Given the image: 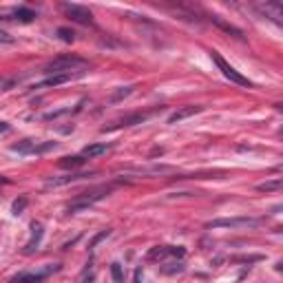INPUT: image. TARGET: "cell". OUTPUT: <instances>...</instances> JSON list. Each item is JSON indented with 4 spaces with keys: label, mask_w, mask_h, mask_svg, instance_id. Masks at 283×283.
Here are the masks:
<instances>
[{
    "label": "cell",
    "mask_w": 283,
    "mask_h": 283,
    "mask_svg": "<svg viewBox=\"0 0 283 283\" xmlns=\"http://www.w3.org/2000/svg\"><path fill=\"white\" fill-rule=\"evenodd\" d=\"M159 272L168 274V277H173V274H179V272H184V263H168V265H162V268H159Z\"/></svg>",
    "instance_id": "18"
},
{
    "label": "cell",
    "mask_w": 283,
    "mask_h": 283,
    "mask_svg": "<svg viewBox=\"0 0 283 283\" xmlns=\"http://www.w3.org/2000/svg\"><path fill=\"white\" fill-rule=\"evenodd\" d=\"M259 259H261L259 255H252V257H235V259H232V261H243V263H246V261H248V263H252V261H259Z\"/></svg>",
    "instance_id": "24"
},
{
    "label": "cell",
    "mask_w": 283,
    "mask_h": 283,
    "mask_svg": "<svg viewBox=\"0 0 283 283\" xmlns=\"http://www.w3.org/2000/svg\"><path fill=\"white\" fill-rule=\"evenodd\" d=\"M5 133H9V124H7V122H0V135H5Z\"/></svg>",
    "instance_id": "26"
},
{
    "label": "cell",
    "mask_w": 283,
    "mask_h": 283,
    "mask_svg": "<svg viewBox=\"0 0 283 283\" xmlns=\"http://www.w3.org/2000/svg\"><path fill=\"white\" fill-rule=\"evenodd\" d=\"M84 177H88L87 173H80V175H69V177H51V179L46 181V186H65V184H71V181L84 179Z\"/></svg>",
    "instance_id": "14"
},
{
    "label": "cell",
    "mask_w": 283,
    "mask_h": 283,
    "mask_svg": "<svg viewBox=\"0 0 283 283\" xmlns=\"http://www.w3.org/2000/svg\"><path fill=\"white\" fill-rule=\"evenodd\" d=\"M133 93V87H124V88H120V91H115L111 95V102H117V100H122V98H126V95H131Z\"/></svg>",
    "instance_id": "20"
},
{
    "label": "cell",
    "mask_w": 283,
    "mask_h": 283,
    "mask_svg": "<svg viewBox=\"0 0 283 283\" xmlns=\"http://www.w3.org/2000/svg\"><path fill=\"white\" fill-rule=\"evenodd\" d=\"M58 33H60V38L65 42H73V38H75V33L69 31V29H58Z\"/></svg>",
    "instance_id": "22"
},
{
    "label": "cell",
    "mask_w": 283,
    "mask_h": 283,
    "mask_svg": "<svg viewBox=\"0 0 283 283\" xmlns=\"http://www.w3.org/2000/svg\"><path fill=\"white\" fill-rule=\"evenodd\" d=\"M56 270H58V265H51V268L42 270V272H38V274L22 272V274H18V277H14V279H11V283H40V281H42V277H46V274L56 272Z\"/></svg>",
    "instance_id": "8"
},
{
    "label": "cell",
    "mask_w": 283,
    "mask_h": 283,
    "mask_svg": "<svg viewBox=\"0 0 283 283\" xmlns=\"http://www.w3.org/2000/svg\"><path fill=\"white\" fill-rule=\"evenodd\" d=\"M109 149H111V144H88V146H84V151H82V157H84V159L100 157V155H104V153H107Z\"/></svg>",
    "instance_id": "12"
},
{
    "label": "cell",
    "mask_w": 283,
    "mask_h": 283,
    "mask_svg": "<svg viewBox=\"0 0 283 283\" xmlns=\"http://www.w3.org/2000/svg\"><path fill=\"white\" fill-rule=\"evenodd\" d=\"M84 162H87V159H84L82 155H78V157H65V159H60V168H78V166H82Z\"/></svg>",
    "instance_id": "17"
},
{
    "label": "cell",
    "mask_w": 283,
    "mask_h": 283,
    "mask_svg": "<svg viewBox=\"0 0 283 283\" xmlns=\"http://www.w3.org/2000/svg\"><path fill=\"white\" fill-rule=\"evenodd\" d=\"M27 204H29V199L27 197H20V199H16L14 201V215H20L24 208H27Z\"/></svg>",
    "instance_id": "21"
},
{
    "label": "cell",
    "mask_w": 283,
    "mask_h": 283,
    "mask_svg": "<svg viewBox=\"0 0 283 283\" xmlns=\"http://www.w3.org/2000/svg\"><path fill=\"white\" fill-rule=\"evenodd\" d=\"M210 56H213L215 65H217V66H219V71H221V73H223V75H226V78H228V80H230V82L239 84V87H248V88H250V87H252V82H250V80H248V78H243V75H241V73H239V71H237V69H232V66H230V65H228V62H226V60H223V58H221V56H219V53H217V51H213V53H210Z\"/></svg>",
    "instance_id": "4"
},
{
    "label": "cell",
    "mask_w": 283,
    "mask_h": 283,
    "mask_svg": "<svg viewBox=\"0 0 283 283\" xmlns=\"http://www.w3.org/2000/svg\"><path fill=\"white\" fill-rule=\"evenodd\" d=\"M62 11H65V14L69 16L73 22L93 24V14L87 9V7H82V5H69V2H65V5H62Z\"/></svg>",
    "instance_id": "5"
},
{
    "label": "cell",
    "mask_w": 283,
    "mask_h": 283,
    "mask_svg": "<svg viewBox=\"0 0 283 283\" xmlns=\"http://www.w3.org/2000/svg\"><path fill=\"white\" fill-rule=\"evenodd\" d=\"M213 22L217 24V27H221L223 31H228V33H235V36H237V38H241V36H243V31H241V29H237V27H232V24L223 22V20H221V18H217V16H213Z\"/></svg>",
    "instance_id": "15"
},
{
    "label": "cell",
    "mask_w": 283,
    "mask_h": 283,
    "mask_svg": "<svg viewBox=\"0 0 283 283\" xmlns=\"http://www.w3.org/2000/svg\"><path fill=\"white\" fill-rule=\"evenodd\" d=\"M186 250L181 246H157L153 250H149V259L151 261H159V259H166V257H184Z\"/></svg>",
    "instance_id": "6"
},
{
    "label": "cell",
    "mask_w": 283,
    "mask_h": 283,
    "mask_svg": "<svg viewBox=\"0 0 283 283\" xmlns=\"http://www.w3.org/2000/svg\"><path fill=\"white\" fill-rule=\"evenodd\" d=\"M36 146L38 144L33 139H22V142L11 146V151H14V153H20V155H36Z\"/></svg>",
    "instance_id": "13"
},
{
    "label": "cell",
    "mask_w": 283,
    "mask_h": 283,
    "mask_svg": "<svg viewBox=\"0 0 283 283\" xmlns=\"http://www.w3.org/2000/svg\"><path fill=\"white\" fill-rule=\"evenodd\" d=\"M263 223V219H255V217H230V219H215V221L206 223L208 230L213 228H257Z\"/></svg>",
    "instance_id": "3"
},
{
    "label": "cell",
    "mask_w": 283,
    "mask_h": 283,
    "mask_svg": "<svg viewBox=\"0 0 283 283\" xmlns=\"http://www.w3.org/2000/svg\"><path fill=\"white\" fill-rule=\"evenodd\" d=\"M31 230H33V235H31V239H29V243L24 246V255H31V252L36 250L38 246H40L42 235H44V230H42V223H38V221H33Z\"/></svg>",
    "instance_id": "10"
},
{
    "label": "cell",
    "mask_w": 283,
    "mask_h": 283,
    "mask_svg": "<svg viewBox=\"0 0 283 283\" xmlns=\"http://www.w3.org/2000/svg\"><path fill=\"white\" fill-rule=\"evenodd\" d=\"M111 193H113V184H111V186H100V188H93V191H87V193H82V195L75 197V199L71 201L69 206H66V210H69L71 215L82 213V210L91 208L95 201L104 199V197L111 195Z\"/></svg>",
    "instance_id": "1"
},
{
    "label": "cell",
    "mask_w": 283,
    "mask_h": 283,
    "mask_svg": "<svg viewBox=\"0 0 283 283\" xmlns=\"http://www.w3.org/2000/svg\"><path fill=\"white\" fill-rule=\"evenodd\" d=\"M87 66V60L84 58H78V56H62V58H56L53 62L46 65V73H73L75 69H84ZM75 73H84V71H75Z\"/></svg>",
    "instance_id": "2"
},
{
    "label": "cell",
    "mask_w": 283,
    "mask_h": 283,
    "mask_svg": "<svg viewBox=\"0 0 283 283\" xmlns=\"http://www.w3.org/2000/svg\"><path fill=\"white\" fill-rule=\"evenodd\" d=\"M78 75H82V73H58V75H51V78H46L44 82L36 84L33 88H42V87H58V84H65V82H69V80L78 78Z\"/></svg>",
    "instance_id": "11"
},
{
    "label": "cell",
    "mask_w": 283,
    "mask_h": 283,
    "mask_svg": "<svg viewBox=\"0 0 283 283\" xmlns=\"http://www.w3.org/2000/svg\"><path fill=\"white\" fill-rule=\"evenodd\" d=\"M0 42H14V38L9 36V33H5V31H0Z\"/></svg>",
    "instance_id": "25"
},
{
    "label": "cell",
    "mask_w": 283,
    "mask_h": 283,
    "mask_svg": "<svg viewBox=\"0 0 283 283\" xmlns=\"http://www.w3.org/2000/svg\"><path fill=\"white\" fill-rule=\"evenodd\" d=\"M16 16H20V20L22 22H29V20L36 18V14H33L31 9H24V7H20V9H16Z\"/></svg>",
    "instance_id": "19"
},
{
    "label": "cell",
    "mask_w": 283,
    "mask_h": 283,
    "mask_svg": "<svg viewBox=\"0 0 283 283\" xmlns=\"http://www.w3.org/2000/svg\"><path fill=\"white\" fill-rule=\"evenodd\" d=\"M111 272H113V279H115L117 283H122V265L120 263H113L111 265Z\"/></svg>",
    "instance_id": "23"
},
{
    "label": "cell",
    "mask_w": 283,
    "mask_h": 283,
    "mask_svg": "<svg viewBox=\"0 0 283 283\" xmlns=\"http://www.w3.org/2000/svg\"><path fill=\"white\" fill-rule=\"evenodd\" d=\"M201 111H204V107H199V104H195V107H193V104L191 107H181L168 117V124H177V122L186 120V117H191V115H197V113H201Z\"/></svg>",
    "instance_id": "9"
},
{
    "label": "cell",
    "mask_w": 283,
    "mask_h": 283,
    "mask_svg": "<svg viewBox=\"0 0 283 283\" xmlns=\"http://www.w3.org/2000/svg\"><path fill=\"white\" fill-rule=\"evenodd\" d=\"M281 186H283L281 177H277V179H272V181H265V184H259V186H257V191H261V193H270V191H279Z\"/></svg>",
    "instance_id": "16"
},
{
    "label": "cell",
    "mask_w": 283,
    "mask_h": 283,
    "mask_svg": "<svg viewBox=\"0 0 283 283\" xmlns=\"http://www.w3.org/2000/svg\"><path fill=\"white\" fill-rule=\"evenodd\" d=\"M146 113H135V115H126V117H122V120H117V122H113V124H109V126H104L102 131H113V129H122V126H135V124H142V122H146Z\"/></svg>",
    "instance_id": "7"
}]
</instances>
